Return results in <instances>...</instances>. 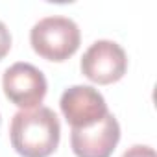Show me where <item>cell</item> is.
<instances>
[{
    "label": "cell",
    "instance_id": "cell-8",
    "mask_svg": "<svg viewBox=\"0 0 157 157\" xmlns=\"http://www.w3.org/2000/svg\"><path fill=\"white\" fill-rule=\"evenodd\" d=\"M122 157H155V151H153V148H150V146L137 144V146H131Z\"/></svg>",
    "mask_w": 157,
    "mask_h": 157
},
{
    "label": "cell",
    "instance_id": "cell-4",
    "mask_svg": "<svg viewBox=\"0 0 157 157\" xmlns=\"http://www.w3.org/2000/svg\"><path fill=\"white\" fill-rule=\"evenodd\" d=\"M2 87L11 104L21 109H35L46 96V78L30 63L11 65L2 78Z\"/></svg>",
    "mask_w": 157,
    "mask_h": 157
},
{
    "label": "cell",
    "instance_id": "cell-7",
    "mask_svg": "<svg viewBox=\"0 0 157 157\" xmlns=\"http://www.w3.org/2000/svg\"><path fill=\"white\" fill-rule=\"evenodd\" d=\"M11 48V33L8 30V26L0 21V59H2Z\"/></svg>",
    "mask_w": 157,
    "mask_h": 157
},
{
    "label": "cell",
    "instance_id": "cell-2",
    "mask_svg": "<svg viewBox=\"0 0 157 157\" xmlns=\"http://www.w3.org/2000/svg\"><path fill=\"white\" fill-rule=\"evenodd\" d=\"M82 33L68 17H44L30 32L32 48L48 61H65L80 48Z\"/></svg>",
    "mask_w": 157,
    "mask_h": 157
},
{
    "label": "cell",
    "instance_id": "cell-5",
    "mask_svg": "<svg viewBox=\"0 0 157 157\" xmlns=\"http://www.w3.org/2000/svg\"><path fill=\"white\" fill-rule=\"evenodd\" d=\"M61 111L72 129L98 124L109 111L104 96L91 85H72L61 96Z\"/></svg>",
    "mask_w": 157,
    "mask_h": 157
},
{
    "label": "cell",
    "instance_id": "cell-6",
    "mask_svg": "<svg viewBox=\"0 0 157 157\" xmlns=\"http://www.w3.org/2000/svg\"><path fill=\"white\" fill-rule=\"evenodd\" d=\"M118 140L120 126L111 113L91 128L72 129L70 133V146L76 157H111Z\"/></svg>",
    "mask_w": 157,
    "mask_h": 157
},
{
    "label": "cell",
    "instance_id": "cell-3",
    "mask_svg": "<svg viewBox=\"0 0 157 157\" xmlns=\"http://www.w3.org/2000/svg\"><path fill=\"white\" fill-rule=\"evenodd\" d=\"M128 57L124 48L115 41L93 43L82 57V72L87 80L98 85H109L118 82L126 74Z\"/></svg>",
    "mask_w": 157,
    "mask_h": 157
},
{
    "label": "cell",
    "instance_id": "cell-1",
    "mask_svg": "<svg viewBox=\"0 0 157 157\" xmlns=\"http://www.w3.org/2000/svg\"><path fill=\"white\" fill-rule=\"evenodd\" d=\"M61 137L57 115L48 107L21 109L11 118L10 139L22 157H48L56 151Z\"/></svg>",
    "mask_w": 157,
    "mask_h": 157
}]
</instances>
